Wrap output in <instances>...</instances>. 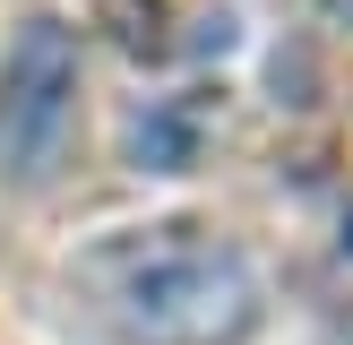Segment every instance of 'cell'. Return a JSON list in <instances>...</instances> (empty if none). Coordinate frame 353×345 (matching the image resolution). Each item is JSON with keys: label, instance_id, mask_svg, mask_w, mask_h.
Returning a JSON list of instances; mask_svg holds the SVG:
<instances>
[{"label": "cell", "instance_id": "7a4b0ae2", "mask_svg": "<svg viewBox=\"0 0 353 345\" xmlns=\"http://www.w3.org/2000/svg\"><path fill=\"white\" fill-rule=\"evenodd\" d=\"M78 130V34L61 17H26L0 69V172L52 181Z\"/></svg>", "mask_w": 353, "mask_h": 345}, {"label": "cell", "instance_id": "3957f363", "mask_svg": "<svg viewBox=\"0 0 353 345\" xmlns=\"http://www.w3.org/2000/svg\"><path fill=\"white\" fill-rule=\"evenodd\" d=\"M327 17H336V26H353V0H327Z\"/></svg>", "mask_w": 353, "mask_h": 345}, {"label": "cell", "instance_id": "277c9868", "mask_svg": "<svg viewBox=\"0 0 353 345\" xmlns=\"http://www.w3.org/2000/svg\"><path fill=\"white\" fill-rule=\"evenodd\" d=\"M345 250H353V224H345Z\"/></svg>", "mask_w": 353, "mask_h": 345}, {"label": "cell", "instance_id": "6da1fadb", "mask_svg": "<svg viewBox=\"0 0 353 345\" xmlns=\"http://www.w3.org/2000/svg\"><path fill=\"white\" fill-rule=\"evenodd\" d=\"M78 293L138 345H241L259 328V276L199 224H138L78 259Z\"/></svg>", "mask_w": 353, "mask_h": 345}]
</instances>
